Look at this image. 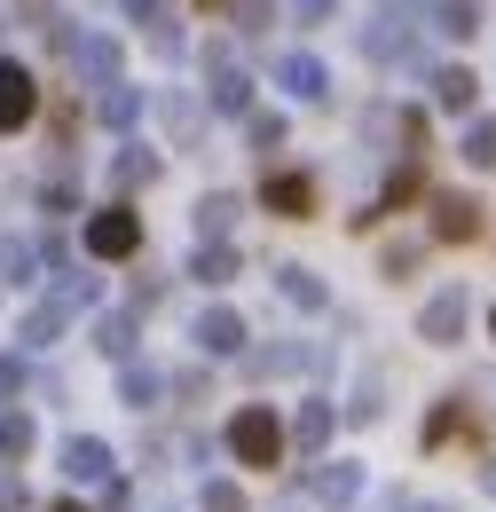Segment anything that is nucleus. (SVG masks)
Returning a JSON list of instances; mask_svg holds the SVG:
<instances>
[{"label": "nucleus", "mask_w": 496, "mask_h": 512, "mask_svg": "<svg viewBox=\"0 0 496 512\" xmlns=\"http://www.w3.org/2000/svg\"><path fill=\"white\" fill-rule=\"evenodd\" d=\"M16 379H24V371H16V363H0V394H16Z\"/></svg>", "instance_id": "obj_12"}, {"label": "nucleus", "mask_w": 496, "mask_h": 512, "mask_svg": "<svg viewBox=\"0 0 496 512\" xmlns=\"http://www.w3.org/2000/svg\"><path fill=\"white\" fill-rule=\"evenodd\" d=\"M229 449H237L245 465H276V457H284V434H276L268 410H237V418H229Z\"/></svg>", "instance_id": "obj_1"}, {"label": "nucleus", "mask_w": 496, "mask_h": 512, "mask_svg": "<svg viewBox=\"0 0 496 512\" xmlns=\"http://www.w3.org/2000/svg\"><path fill=\"white\" fill-rule=\"evenodd\" d=\"M268 205H276V213H308V182H300V174L268 182Z\"/></svg>", "instance_id": "obj_6"}, {"label": "nucleus", "mask_w": 496, "mask_h": 512, "mask_svg": "<svg viewBox=\"0 0 496 512\" xmlns=\"http://www.w3.org/2000/svg\"><path fill=\"white\" fill-rule=\"evenodd\" d=\"M63 465H71L79 481H111V449H103V442H71V449H63Z\"/></svg>", "instance_id": "obj_4"}, {"label": "nucleus", "mask_w": 496, "mask_h": 512, "mask_svg": "<svg viewBox=\"0 0 496 512\" xmlns=\"http://www.w3.org/2000/svg\"><path fill=\"white\" fill-rule=\"evenodd\" d=\"M489 489H496V465H489Z\"/></svg>", "instance_id": "obj_13"}, {"label": "nucleus", "mask_w": 496, "mask_h": 512, "mask_svg": "<svg viewBox=\"0 0 496 512\" xmlns=\"http://www.w3.org/2000/svg\"><path fill=\"white\" fill-rule=\"evenodd\" d=\"M473 158H481V166H496V127H481V134H473Z\"/></svg>", "instance_id": "obj_11"}, {"label": "nucleus", "mask_w": 496, "mask_h": 512, "mask_svg": "<svg viewBox=\"0 0 496 512\" xmlns=\"http://www.w3.org/2000/svg\"><path fill=\"white\" fill-rule=\"evenodd\" d=\"M205 512H245V497H237L229 481H213V489H205Z\"/></svg>", "instance_id": "obj_10"}, {"label": "nucleus", "mask_w": 496, "mask_h": 512, "mask_svg": "<svg viewBox=\"0 0 496 512\" xmlns=\"http://www.w3.org/2000/svg\"><path fill=\"white\" fill-rule=\"evenodd\" d=\"M134 245H142V221H134L126 205H111V213H95V221H87V253L119 260V253H134Z\"/></svg>", "instance_id": "obj_2"}, {"label": "nucleus", "mask_w": 496, "mask_h": 512, "mask_svg": "<svg viewBox=\"0 0 496 512\" xmlns=\"http://www.w3.org/2000/svg\"><path fill=\"white\" fill-rule=\"evenodd\" d=\"M473 213H481V205H465V197H449V205H441V237H473V229H481Z\"/></svg>", "instance_id": "obj_7"}, {"label": "nucleus", "mask_w": 496, "mask_h": 512, "mask_svg": "<svg viewBox=\"0 0 496 512\" xmlns=\"http://www.w3.org/2000/svg\"><path fill=\"white\" fill-rule=\"evenodd\" d=\"M24 119H32V71L0 64V127H24Z\"/></svg>", "instance_id": "obj_3"}, {"label": "nucleus", "mask_w": 496, "mask_h": 512, "mask_svg": "<svg viewBox=\"0 0 496 512\" xmlns=\"http://www.w3.org/2000/svg\"><path fill=\"white\" fill-rule=\"evenodd\" d=\"M32 449V418H0V457H24Z\"/></svg>", "instance_id": "obj_9"}, {"label": "nucleus", "mask_w": 496, "mask_h": 512, "mask_svg": "<svg viewBox=\"0 0 496 512\" xmlns=\"http://www.w3.org/2000/svg\"><path fill=\"white\" fill-rule=\"evenodd\" d=\"M457 323H465V308H457V300H434V308H426V339H449Z\"/></svg>", "instance_id": "obj_8"}, {"label": "nucleus", "mask_w": 496, "mask_h": 512, "mask_svg": "<svg viewBox=\"0 0 496 512\" xmlns=\"http://www.w3.org/2000/svg\"><path fill=\"white\" fill-rule=\"evenodd\" d=\"M56 512H79V505H56Z\"/></svg>", "instance_id": "obj_14"}, {"label": "nucleus", "mask_w": 496, "mask_h": 512, "mask_svg": "<svg viewBox=\"0 0 496 512\" xmlns=\"http://www.w3.org/2000/svg\"><path fill=\"white\" fill-rule=\"evenodd\" d=\"M197 339H205L213 355H229V347L245 339V323H237V316H205V323H197Z\"/></svg>", "instance_id": "obj_5"}]
</instances>
